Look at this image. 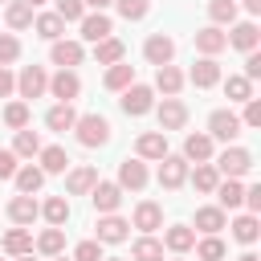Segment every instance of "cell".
<instances>
[{
  "label": "cell",
  "instance_id": "obj_30",
  "mask_svg": "<svg viewBox=\"0 0 261 261\" xmlns=\"http://www.w3.org/2000/svg\"><path fill=\"white\" fill-rule=\"evenodd\" d=\"M37 151H41V135L29 130V126H20V130H16V143H12V155H16V159H33Z\"/></svg>",
  "mask_w": 261,
  "mask_h": 261
},
{
  "label": "cell",
  "instance_id": "obj_43",
  "mask_svg": "<svg viewBox=\"0 0 261 261\" xmlns=\"http://www.w3.org/2000/svg\"><path fill=\"white\" fill-rule=\"evenodd\" d=\"M196 257H200V261H220V257H224V241H220L216 232L204 237V241L196 245Z\"/></svg>",
  "mask_w": 261,
  "mask_h": 261
},
{
  "label": "cell",
  "instance_id": "obj_37",
  "mask_svg": "<svg viewBox=\"0 0 261 261\" xmlns=\"http://www.w3.org/2000/svg\"><path fill=\"white\" fill-rule=\"evenodd\" d=\"M232 237H237L241 245H253V241L261 237V228H257V216H253V212L237 216V220H232Z\"/></svg>",
  "mask_w": 261,
  "mask_h": 261
},
{
  "label": "cell",
  "instance_id": "obj_9",
  "mask_svg": "<svg viewBox=\"0 0 261 261\" xmlns=\"http://www.w3.org/2000/svg\"><path fill=\"white\" fill-rule=\"evenodd\" d=\"M118 188L143 192V188H147V163H143V159H122V163H118Z\"/></svg>",
  "mask_w": 261,
  "mask_h": 261
},
{
  "label": "cell",
  "instance_id": "obj_40",
  "mask_svg": "<svg viewBox=\"0 0 261 261\" xmlns=\"http://www.w3.org/2000/svg\"><path fill=\"white\" fill-rule=\"evenodd\" d=\"M37 33H41L45 41H61V33H65V20H61L57 12H45V16H37Z\"/></svg>",
  "mask_w": 261,
  "mask_h": 261
},
{
  "label": "cell",
  "instance_id": "obj_12",
  "mask_svg": "<svg viewBox=\"0 0 261 261\" xmlns=\"http://www.w3.org/2000/svg\"><path fill=\"white\" fill-rule=\"evenodd\" d=\"M196 49H200L204 57H216L220 49H228V37H224V29H220V24H208V29H200V33H196Z\"/></svg>",
  "mask_w": 261,
  "mask_h": 261
},
{
  "label": "cell",
  "instance_id": "obj_10",
  "mask_svg": "<svg viewBox=\"0 0 261 261\" xmlns=\"http://www.w3.org/2000/svg\"><path fill=\"white\" fill-rule=\"evenodd\" d=\"M90 200H94V208H98V212H118V204H122V188H118V184L98 179V184L90 188Z\"/></svg>",
  "mask_w": 261,
  "mask_h": 261
},
{
  "label": "cell",
  "instance_id": "obj_39",
  "mask_svg": "<svg viewBox=\"0 0 261 261\" xmlns=\"http://www.w3.org/2000/svg\"><path fill=\"white\" fill-rule=\"evenodd\" d=\"M224 94H228V102H249V98H253V82H249L245 73H232V77L224 82Z\"/></svg>",
  "mask_w": 261,
  "mask_h": 261
},
{
  "label": "cell",
  "instance_id": "obj_59",
  "mask_svg": "<svg viewBox=\"0 0 261 261\" xmlns=\"http://www.w3.org/2000/svg\"><path fill=\"white\" fill-rule=\"evenodd\" d=\"M102 261H130V257H102Z\"/></svg>",
  "mask_w": 261,
  "mask_h": 261
},
{
  "label": "cell",
  "instance_id": "obj_24",
  "mask_svg": "<svg viewBox=\"0 0 261 261\" xmlns=\"http://www.w3.org/2000/svg\"><path fill=\"white\" fill-rule=\"evenodd\" d=\"M184 159L208 163V159H212V135H188V139H184Z\"/></svg>",
  "mask_w": 261,
  "mask_h": 261
},
{
  "label": "cell",
  "instance_id": "obj_5",
  "mask_svg": "<svg viewBox=\"0 0 261 261\" xmlns=\"http://www.w3.org/2000/svg\"><path fill=\"white\" fill-rule=\"evenodd\" d=\"M208 135L232 143V139L241 135V118H237L232 110H212V114H208Z\"/></svg>",
  "mask_w": 261,
  "mask_h": 261
},
{
  "label": "cell",
  "instance_id": "obj_44",
  "mask_svg": "<svg viewBox=\"0 0 261 261\" xmlns=\"http://www.w3.org/2000/svg\"><path fill=\"white\" fill-rule=\"evenodd\" d=\"M4 122H8L12 130L29 126V102H8V106H4Z\"/></svg>",
  "mask_w": 261,
  "mask_h": 261
},
{
  "label": "cell",
  "instance_id": "obj_18",
  "mask_svg": "<svg viewBox=\"0 0 261 261\" xmlns=\"http://www.w3.org/2000/svg\"><path fill=\"white\" fill-rule=\"evenodd\" d=\"M224 37H228V45H232V49L249 53V49H257V37H261V33H257V24H253V20H241V24H232V33H224Z\"/></svg>",
  "mask_w": 261,
  "mask_h": 261
},
{
  "label": "cell",
  "instance_id": "obj_46",
  "mask_svg": "<svg viewBox=\"0 0 261 261\" xmlns=\"http://www.w3.org/2000/svg\"><path fill=\"white\" fill-rule=\"evenodd\" d=\"M20 57V41L12 37V33H0V65H8V61H16Z\"/></svg>",
  "mask_w": 261,
  "mask_h": 261
},
{
  "label": "cell",
  "instance_id": "obj_11",
  "mask_svg": "<svg viewBox=\"0 0 261 261\" xmlns=\"http://www.w3.org/2000/svg\"><path fill=\"white\" fill-rule=\"evenodd\" d=\"M184 122H188V106L179 98H163V106H159V130L167 135V130H179Z\"/></svg>",
  "mask_w": 261,
  "mask_h": 261
},
{
  "label": "cell",
  "instance_id": "obj_21",
  "mask_svg": "<svg viewBox=\"0 0 261 261\" xmlns=\"http://www.w3.org/2000/svg\"><path fill=\"white\" fill-rule=\"evenodd\" d=\"M155 90H163L167 98H175L184 90V73L175 65H155Z\"/></svg>",
  "mask_w": 261,
  "mask_h": 261
},
{
  "label": "cell",
  "instance_id": "obj_2",
  "mask_svg": "<svg viewBox=\"0 0 261 261\" xmlns=\"http://www.w3.org/2000/svg\"><path fill=\"white\" fill-rule=\"evenodd\" d=\"M220 175H228V179H241V175H249L253 171V155L245 151V147H224L220 151V159L212 163Z\"/></svg>",
  "mask_w": 261,
  "mask_h": 261
},
{
  "label": "cell",
  "instance_id": "obj_35",
  "mask_svg": "<svg viewBox=\"0 0 261 261\" xmlns=\"http://www.w3.org/2000/svg\"><path fill=\"white\" fill-rule=\"evenodd\" d=\"M4 253H8V257L33 253V232H29V228H12V232H4Z\"/></svg>",
  "mask_w": 261,
  "mask_h": 261
},
{
  "label": "cell",
  "instance_id": "obj_54",
  "mask_svg": "<svg viewBox=\"0 0 261 261\" xmlns=\"http://www.w3.org/2000/svg\"><path fill=\"white\" fill-rule=\"evenodd\" d=\"M82 4H86V8H94V12H106L114 0H82Z\"/></svg>",
  "mask_w": 261,
  "mask_h": 261
},
{
  "label": "cell",
  "instance_id": "obj_56",
  "mask_svg": "<svg viewBox=\"0 0 261 261\" xmlns=\"http://www.w3.org/2000/svg\"><path fill=\"white\" fill-rule=\"evenodd\" d=\"M237 261H261V257H257V253H241Z\"/></svg>",
  "mask_w": 261,
  "mask_h": 261
},
{
  "label": "cell",
  "instance_id": "obj_51",
  "mask_svg": "<svg viewBox=\"0 0 261 261\" xmlns=\"http://www.w3.org/2000/svg\"><path fill=\"white\" fill-rule=\"evenodd\" d=\"M12 175H16V155L0 151V179H12Z\"/></svg>",
  "mask_w": 261,
  "mask_h": 261
},
{
  "label": "cell",
  "instance_id": "obj_52",
  "mask_svg": "<svg viewBox=\"0 0 261 261\" xmlns=\"http://www.w3.org/2000/svg\"><path fill=\"white\" fill-rule=\"evenodd\" d=\"M245 204H249V212H253V216L261 212V184H253V188H245Z\"/></svg>",
  "mask_w": 261,
  "mask_h": 261
},
{
  "label": "cell",
  "instance_id": "obj_4",
  "mask_svg": "<svg viewBox=\"0 0 261 261\" xmlns=\"http://www.w3.org/2000/svg\"><path fill=\"white\" fill-rule=\"evenodd\" d=\"M143 57H147L151 65H171V57H175V41H171L167 33H151L147 45H143Z\"/></svg>",
  "mask_w": 261,
  "mask_h": 261
},
{
  "label": "cell",
  "instance_id": "obj_61",
  "mask_svg": "<svg viewBox=\"0 0 261 261\" xmlns=\"http://www.w3.org/2000/svg\"><path fill=\"white\" fill-rule=\"evenodd\" d=\"M0 4H8V0H0Z\"/></svg>",
  "mask_w": 261,
  "mask_h": 261
},
{
  "label": "cell",
  "instance_id": "obj_6",
  "mask_svg": "<svg viewBox=\"0 0 261 261\" xmlns=\"http://www.w3.org/2000/svg\"><path fill=\"white\" fill-rule=\"evenodd\" d=\"M16 90H20V98H41V94L49 90L45 69H41V65H24V69H20V77H16Z\"/></svg>",
  "mask_w": 261,
  "mask_h": 261
},
{
  "label": "cell",
  "instance_id": "obj_49",
  "mask_svg": "<svg viewBox=\"0 0 261 261\" xmlns=\"http://www.w3.org/2000/svg\"><path fill=\"white\" fill-rule=\"evenodd\" d=\"M241 126H261V102H257V98L245 102V118H241Z\"/></svg>",
  "mask_w": 261,
  "mask_h": 261
},
{
  "label": "cell",
  "instance_id": "obj_32",
  "mask_svg": "<svg viewBox=\"0 0 261 261\" xmlns=\"http://www.w3.org/2000/svg\"><path fill=\"white\" fill-rule=\"evenodd\" d=\"M224 224H228L224 208H196V228H200V232H208V237H212V232H220Z\"/></svg>",
  "mask_w": 261,
  "mask_h": 261
},
{
  "label": "cell",
  "instance_id": "obj_1",
  "mask_svg": "<svg viewBox=\"0 0 261 261\" xmlns=\"http://www.w3.org/2000/svg\"><path fill=\"white\" fill-rule=\"evenodd\" d=\"M73 130H77V143L82 147H106L110 143V122L102 114H82L73 122Z\"/></svg>",
  "mask_w": 261,
  "mask_h": 261
},
{
  "label": "cell",
  "instance_id": "obj_48",
  "mask_svg": "<svg viewBox=\"0 0 261 261\" xmlns=\"http://www.w3.org/2000/svg\"><path fill=\"white\" fill-rule=\"evenodd\" d=\"M57 16L61 20H82L86 16V4L82 0H57Z\"/></svg>",
  "mask_w": 261,
  "mask_h": 261
},
{
  "label": "cell",
  "instance_id": "obj_28",
  "mask_svg": "<svg viewBox=\"0 0 261 261\" xmlns=\"http://www.w3.org/2000/svg\"><path fill=\"white\" fill-rule=\"evenodd\" d=\"M122 53H126V45H122L118 37H102V41L94 45V57H98V65H114V61H122Z\"/></svg>",
  "mask_w": 261,
  "mask_h": 261
},
{
  "label": "cell",
  "instance_id": "obj_55",
  "mask_svg": "<svg viewBox=\"0 0 261 261\" xmlns=\"http://www.w3.org/2000/svg\"><path fill=\"white\" fill-rule=\"evenodd\" d=\"M245 8H249V12L257 16V12H261V0H245Z\"/></svg>",
  "mask_w": 261,
  "mask_h": 261
},
{
  "label": "cell",
  "instance_id": "obj_20",
  "mask_svg": "<svg viewBox=\"0 0 261 261\" xmlns=\"http://www.w3.org/2000/svg\"><path fill=\"white\" fill-rule=\"evenodd\" d=\"M135 228H143V232L163 228V208H159L155 200H143V204L135 208Z\"/></svg>",
  "mask_w": 261,
  "mask_h": 261
},
{
  "label": "cell",
  "instance_id": "obj_47",
  "mask_svg": "<svg viewBox=\"0 0 261 261\" xmlns=\"http://www.w3.org/2000/svg\"><path fill=\"white\" fill-rule=\"evenodd\" d=\"M73 261H102V241H82L73 249Z\"/></svg>",
  "mask_w": 261,
  "mask_h": 261
},
{
  "label": "cell",
  "instance_id": "obj_19",
  "mask_svg": "<svg viewBox=\"0 0 261 261\" xmlns=\"http://www.w3.org/2000/svg\"><path fill=\"white\" fill-rule=\"evenodd\" d=\"M49 61H53V65H61V69H73V65L82 61V45H77V41H53Z\"/></svg>",
  "mask_w": 261,
  "mask_h": 261
},
{
  "label": "cell",
  "instance_id": "obj_33",
  "mask_svg": "<svg viewBox=\"0 0 261 261\" xmlns=\"http://www.w3.org/2000/svg\"><path fill=\"white\" fill-rule=\"evenodd\" d=\"M12 179H16V188H20L24 196H33V192H41V184H45V171L29 163V167H16V175H12Z\"/></svg>",
  "mask_w": 261,
  "mask_h": 261
},
{
  "label": "cell",
  "instance_id": "obj_41",
  "mask_svg": "<svg viewBox=\"0 0 261 261\" xmlns=\"http://www.w3.org/2000/svg\"><path fill=\"white\" fill-rule=\"evenodd\" d=\"M192 184H196V192H212V188L220 184V171H216L212 163H196V171H192Z\"/></svg>",
  "mask_w": 261,
  "mask_h": 261
},
{
  "label": "cell",
  "instance_id": "obj_45",
  "mask_svg": "<svg viewBox=\"0 0 261 261\" xmlns=\"http://www.w3.org/2000/svg\"><path fill=\"white\" fill-rule=\"evenodd\" d=\"M118 4V12L126 16V20H143L147 12H151V0H114Z\"/></svg>",
  "mask_w": 261,
  "mask_h": 261
},
{
  "label": "cell",
  "instance_id": "obj_15",
  "mask_svg": "<svg viewBox=\"0 0 261 261\" xmlns=\"http://www.w3.org/2000/svg\"><path fill=\"white\" fill-rule=\"evenodd\" d=\"M135 151H139V159H163L167 155V135L163 130H147V135H139Z\"/></svg>",
  "mask_w": 261,
  "mask_h": 261
},
{
  "label": "cell",
  "instance_id": "obj_14",
  "mask_svg": "<svg viewBox=\"0 0 261 261\" xmlns=\"http://www.w3.org/2000/svg\"><path fill=\"white\" fill-rule=\"evenodd\" d=\"M8 216H12V224H33V220L41 216V204H37L33 196H24V192H20V196H12V200H8Z\"/></svg>",
  "mask_w": 261,
  "mask_h": 261
},
{
  "label": "cell",
  "instance_id": "obj_57",
  "mask_svg": "<svg viewBox=\"0 0 261 261\" xmlns=\"http://www.w3.org/2000/svg\"><path fill=\"white\" fill-rule=\"evenodd\" d=\"M24 4H29V8H37V4H45V0H24Z\"/></svg>",
  "mask_w": 261,
  "mask_h": 261
},
{
  "label": "cell",
  "instance_id": "obj_7",
  "mask_svg": "<svg viewBox=\"0 0 261 261\" xmlns=\"http://www.w3.org/2000/svg\"><path fill=\"white\" fill-rule=\"evenodd\" d=\"M49 90H53L57 102H73V98L82 94V77H77L73 69H57V73L49 77Z\"/></svg>",
  "mask_w": 261,
  "mask_h": 261
},
{
  "label": "cell",
  "instance_id": "obj_50",
  "mask_svg": "<svg viewBox=\"0 0 261 261\" xmlns=\"http://www.w3.org/2000/svg\"><path fill=\"white\" fill-rule=\"evenodd\" d=\"M245 77H249V82L261 77V53H257V49H249V57H245Z\"/></svg>",
  "mask_w": 261,
  "mask_h": 261
},
{
  "label": "cell",
  "instance_id": "obj_27",
  "mask_svg": "<svg viewBox=\"0 0 261 261\" xmlns=\"http://www.w3.org/2000/svg\"><path fill=\"white\" fill-rule=\"evenodd\" d=\"M130 261H163V241H155L151 232H143L130 249Z\"/></svg>",
  "mask_w": 261,
  "mask_h": 261
},
{
  "label": "cell",
  "instance_id": "obj_26",
  "mask_svg": "<svg viewBox=\"0 0 261 261\" xmlns=\"http://www.w3.org/2000/svg\"><path fill=\"white\" fill-rule=\"evenodd\" d=\"M163 245H167L171 253H188V249L196 245V232H192L188 224H171V228L163 232Z\"/></svg>",
  "mask_w": 261,
  "mask_h": 261
},
{
  "label": "cell",
  "instance_id": "obj_16",
  "mask_svg": "<svg viewBox=\"0 0 261 261\" xmlns=\"http://www.w3.org/2000/svg\"><path fill=\"white\" fill-rule=\"evenodd\" d=\"M126 220L122 216H114V212H102V220H98V241H106V245H118V241H126Z\"/></svg>",
  "mask_w": 261,
  "mask_h": 261
},
{
  "label": "cell",
  "instance_id": "obj_8",
  "mask_svg": "<svg viewBox=\"0 0 261 261\" xmlns=\"http://www.w3.org/2000/svg\"><path fill=\"white\" fill-rule=\"evenodd\" d=\"M188 179V159L184 155H163L159 159V184L163 188H179Z\"/></svg>",
  "mask_w": 261,
  "mask_h": 261
},
{
  "label": "cell",
  "instance_id": "obj_25",
  "mask_svg": "<svg viewBox=\"0 0 261 261\" xmlns=\"http://www.w3.org/2000/svg\"><path fill=\"white\" fill-rule=\"evenodd\" d=\"M94 184H98V171H94V167H73L69 179H65V192H69V196H86Z\"/></svg>",
  "mask_w": 261,
  "mask_h": 261
},
{
  "label": "cell",
  "instance_id": "obj_60",
  "mask_svg": "<svg viewBox=\"0 0 261 261\" xmlns=\"http://www.w3.org/2000/svg\"><path fill=\"white\" fill-rule=\"evenodd\" d=\"M53 261H73V257H61V253H57V257H53Z\"/></svg>",
  "mask_w": 261,
  "mask_h": 261
},
{
  "label": "cell",
  "instance_id": "obj_3",
  "mask_svg": "<svg viewBox=\"0 0 261 261\" xmlns=\"http://www.w3.org/2000/svg\"><path fill=\"white\" fill-rule=\"evenodd\" d=\"M118 106H122V114H130V118H139V114H147V110L155 106V90H151V86H139V82H130V86L122 90V98H118Z\"/></svg>",
  "mask_w": 261,
  "mask_h": 261
},
{
  "label": "cell",
  "instance_id": "obj_13",
  "mask_svg": "<svg viewBox=\"0 0 261 261\" xmlns=\"http://www.w3.org/2000/svg\"><path fill=\"white\" fill-rule=\"evenodd\" d=\"M188 82H192L196 90H208V86H216V82H220V65H216V57H200V61L192 65Z\"/></svg>",
  "mask_w": 261,
  "mask_h": 261
},
{
  "label": "cell",
  "instance_id": "obj_53",
  "mask_svg": "<svg viewBox=\"0 0 261 261\" xmlns=\"http://www.w3.org/2000/svg\"><path fill=\"white\" fill-rule=\"evenodd\" d=\"M16 90V77H12V69L8 65H0V98H8Z\"/></svg>",
  "mask_w": 261,
  "mask_h": 261
},
{
  "label": "cell",
  "instance_id": "obj_58",
  "mask_svg": "<svg viewBox=\"0 0 261 261\" xmlns=\"http://www.w3.org/2000/svg\"><path fill=\"white\" fill-rule=\"evenodd\" d=\"M16 261H33V253H20V257H16Z\"/></svg>",
  "mask_w": 261,
  "mask_h": 261
},
{
  "label": "cell",
  "instance_id": "obj_22",
  "mask_svg": "<svg viewBox=\"0 0 261 261\" xmlns=\"http://www.w3.org/2000/svg\"><path fill=\"white\" fill-rule=\"evenodd\" d=\"M73 122H77L73 102H57V106L45 114V126H49V130H73Z\"/></svg>",
  "mask_w": 261,
  "mask_h": 261
},
{
  "label": "cell",
  "instance_id": "obj_34",
  "mask_svg": "<svg viewBox=\"0 0 261 261\" xmlns=\"http://www.w3.org/2000/svg\"><path fill=\"white\" fill-rule=\"evenodd\" d=\"M41 216H45L49 224H57V228H61V224L69 220V200H65V196H49V200L41 204Z\"/></svg>",
  "mask_w": 261,
  "mask_h": 261
},
{
  "label": "cell",
  "instance_id": "obj_23",
  "mask_svg": "<svg viewBox=\"0 0 261 261\" xmlns=\"http://www.w3.org/2000/svg\"><path fill=\"white\" fill-rule=\"evenodd\" d=\"M212 192H216V200H220L216 208H224V212H228V208H241V204H245V188H241V179H224V184H216Z\"/></svg>",
  "mask_w": 261,
  "mask_h": 261
},
{
  "label": "cell",
  "instance_id": "obj_36",
  "mask_svg": "<svg viewBox=\"0 0 261 261\" xmlns=\"http://www.w3.org/2000/svg\"><path fill=\"white\" fill-rule=\"evenodd\" d=\"M4 20H8V29H29V24H33V8H29L24 0H8Z\"/></svg>",
  "mask_w": 261,
  "mask_h": 261
},
{
  "label": "cell",
  "instance_id": "obj_31",
  "mask_svg": "<svg viewBox=\"0 0 261 261\" xmlns=\"http://www.w3.org/2000/svg\"><path fill=\"white\" fill-rule=\"evenodd\" d=\"M37 155H41V171H45V175H57V171H65V167H69L65 147H41Z\"/></svg>",
  "mask_w": 261,
  "mask_h": 261
},
{
  "label": "cell",
  "instance_id": "obj_38",
  "mask_svg": "<svg viewBox=\"0 0 261 261\" xmlns=\"http://www.w3.org/2000/svg\"><path fill=\"white\" fill-rule=\"evenodd\" d=\"M37 249H41L45 257H57V253L65 249V228H57V224H53V228H45V232L37 237Z\"/></svg>",
  "mask_w": 261,
  "mask_h": 261
},
{
  "label": "cell",
  "instance_id": "obj_29",
  "mask_svg": "<svg viewBox=\"0 0 261 261\" xmlns=\"http://www.w3.org/2000/svg\"><path fill=\"white\" fill-rule=\"evenodd\" d=\"M130 82H135V65H126V61H114V65L106 69V77H102L106 90H126Z\"/></svg>",
  "mask_w": 261,
  "mask_h": 261
},
{
  "label": "cell",
  "instance_id": "obj_42",
  "mask_svg": "<svg viewBox=\"0 0 261 261\" xmlns=\"http://www.w3.org/2000/svg\"><path fill=\"white\" fill-rule=\"evenodd\" d=\"M208 16H212V24H232L237 20V0H208Z\"/></svg>",
  "mask_w": 261,
  "mask_h": 261
},
{
  "label": "cell",
  "instance_id": "obj_17",
  "mask_svg": "<svg viewBox=\"0 0 261 261\" xmlns=\"http://www.w3.org/2000/svg\"><path fill=\"white\" fill-rule=\"evenodd\" d=\"M110 33H114V24H110V16H106V12H90V16H82V37H86V41H94V45H98V41H102V37H110Z\"/></svg>",
  "mask_w": 261,
  "mask_h": 261
}]
</instances>
